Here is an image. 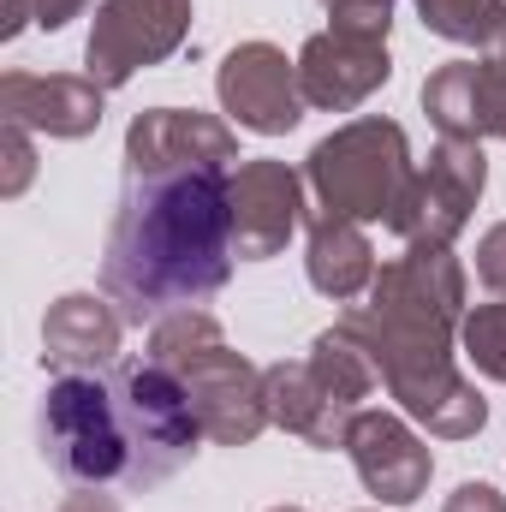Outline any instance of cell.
<instances>
[{"label":"cell","mask_w":506,"mask_h":512,"mask_svg":"<svg viewBox=\"0 0 506 512\" xmlns=\"http://www.w3.org/2000/svg\"><path fill=\"white\" fill-rule=\"evenodd\" d=\"M346 453L358 465V483L376 495L381 507H411L429 489V477H435L429 447L393 411H358L352 429H346Z\"/></svg>","instance_id":"obj_13"},{"label":"cell","mask_w":506,"mask_h":512,"mask_svg":"<svg viewBox=\"0 0 506 512\" xmlns=\"http://www.w3.org/2000/svg\"><path fill=\"white\" fill-rule=\"evenodd\" d=\"M411 143L405 131L381 114H364L352 126L328 131L310 161H304V185L316 191V203L328 215H346V221H387L411 185Z\"/></svg>","instance_id":"obj_5"},{"label":"cell","mask_w":506,"mask_h":512,"mask_svg":"<svg viewBox=\"0 0 506 512\" xmlns=\"http://www.w3.org/2000/svg\"><path fill=\"white\" fill-rule=\"evenodd\" d=\"M459 352L471 358L477 376L506 382V298L465 310V322H459Z\"/></svg>","instance_id":"obj_20"},{"label":"cell","mask_w":506,"mask_h":512,"mask_svg":"<svg viewBox=\"0 0 506 512\" xmlns=\"http://www.w3.org/2000/svg\"><path fill=\"white\" fill-rule=\"evenodd\" d=\"M149 358L185 382L191 411H197V423H203V435L215 447H251L256 435L268 429L262 370H256L245 352L227 346L221 322L203 304L161 316L149 328Z\"/></svg>","instance_id":"obj_2"},{"label":"cell","mask_w":506,"mask_h":512,"mask_svg":"<svg viewBox=\"0 0 506 512\" xmlns=\"http://www.w3.org/2000/svg\"><path fill=\"white\" fill-rule=\"evenodd\" d=\"M84 6H90V0H36V24H42V30H66Z\"/></svg>","instance_id":"obj_26"},{"label":"cell","mask_w":506,"mask_h":512,"mask_svg":"<svg viewBox=\"0 0 506 512\" xmlns=\"http://www.w3.org/2000/svg\"><path fill=\"white\" fill-rule=\"evenodd\" d=\"M483 60L506 78V6H501V18H495V30H489V42H483Z\"/></svg>","instance_id":"obj_27"},{"label":"cell","mask_w":506,"mask_h":512,"mask_svg":"<svg viewBox=\"0 0 506 512\" xmlns=\"http://www.w3.org/2000/svg\"><path fill=\"white\" fill-rule=\"evenodd\" d=\"M423 114L453 143L506 137V78L489 60H447L423 84Z\"/></svg>","instance_id":"obj_15"},{"label":"cell","mask_w":506,"mask_h":512,"mask_svg":"<svg viewBox=\"0 0 506 512\" xmlns=\"http://www.w3.org/2000/svg\"><path fill=\"white\" fill-rule=\"evenodd\" d=\"M215 96H221V114H233L256 137H286L304 120L298 60H286L274 42H239L215 72Z\"/></svg>","instance_id":"obj_10"},{"label":"cell","mask_w":506,"mask_h":512,"mask_svg":"<svg viewBox=\"0 0 506 512\" xmlns=\"http://www.w3.org/2000/svg\"><path fill=\"white\" fill-rule=\"evenodd\" d=\"M340 328L370 352L376 376L387 382V393L399 399L405 417H417L429 435L441 441H465L489 423L483 393L465 382V370L453 364V334H423V328H387L376 322L364 304L340 316Z\"/></svg>","instance_id":"obj_3"},{"label":"cell","mask_w":506,"mask_h":512,"mask_svg":"<svg viewBox=\"0 0 506 512\" xmlns=\"http://www.w3.org/2000/svg\"><path fill=\"white\" fill-rule=\"evenodd\" d=\"M36 435H42V459H48V471L60 483H72V489H114L120 483L126 489L131 435H126V417H120L108 370L60 376L42 393Z\"/></svg>","instance_id":"obj_4"},{"label":"cell","mask_w":506,"mask_h":512,"mask_svg":"<svg viewBox=\"0 0 506 512\" xmlns=\"http://www.w3.org/2000/svg\"><path fill=\"white\" fill-rule=\"evenodd\" d=\"M310 227V245H304V268H310V286L334 304H352L358 292H370L376 280V251L364 239V221H346V215H304Z\"/></svg>","instance_id":"obj_19"},{"label":"cell","mask_w":506,"mask_h":512,"mask_svg":"<svg viewBox=\"0 0 506 512\" xmlns=\"http://www.w3.org/2000/svg\"><path fill=\"white\" fill-rule=\"evenodd\" d=\"M6 161H12V173H6V197H18L24 185H30V173H36V149H30V131L24 126H6Z\"/></svg>","instance_id":"obj_24"},{"label":"cell","mask_w":506,"mask_h":512,"mask_svg":"<svg viewBox=\"0 0 506 512\" xmlns=\"http://www.w3.org/2000/svg\"><path fill=\"white\" fill-rule=\"evenodd\" d=\"M268 512H304V507H268Z\"/></svg>","instance_id":"obj_29"},{"label":"cell","mask_w":506,"mask_h":512,"mask_svg":"<svg viewBox=\"0 0 506 512\" xmlns=\"http://www.w3.org/2000/svg\"><path fill=\"white\" fill-rule=\"evenodd\" d=\"M328 6V30H346V36H370V42H387V12L393 0H322Z\"/></svg>","instance_id":"obj_22"},{"label":"cell","mask_w":506,"mask_h":512,"mask_svg":"<svg viewBox=\"0 0 506 512\" xmlns=\"http://www.w3.org/2000/svg\"><path fill=\"white\" fill-rule=\"evenodd\" d=\"M501 6L506 0H417V12H423V24H429L435 36H447V42H471V48L489 42Z\"/></svg>","instance_id":"obj_21"},{"label":"cell","mask_w":506,"mask_h":512,"mask_svg":"<svg viewBox=\"0 0 506 512\" xmlns=\"http://www.w3.org/2000/svg\"><path fill=\"white\" fill-rule=\"evenodd\" d=\"M387 78H393L387 42H370V36L322 30V36H310V42L298 48V90H304V108L352 114L358 102L376 96Z\"/></svg>","instance_id":"obj_12"},{"label":"cell","mask_w":506,"mask_h":512,"mask_svg":"<svg viewBox=\"0 0 506 512\" xmlns=\"http://www.w3.org/2000/svg\"><path fill=\"white\" fill-rule=\"evenodd\" d=\"M441 512H506V495L495 483H459Z\"/></svg>","instance_id":"obj_25"},{"label":"cell","mask_w":506,"mask_h":512,"mask_svg":"<svg viewBox=\"0 0 506 512\" xmlns=\"http://www.w3.org/2000/svg\"><path fill=\"white\" fill-rule=\"evenodd\" d=\"M108 304H114V298L66 292V298L42 316V364L60 370V376H90V370L120 364V328H126V316L108 310Z\"/></svg>","instance_id":"obj_17"},{"label":"cell","mask_w":506,"mask_h":512,"mask_svg":"<svg viewBox=\"0 0 506 512\" xmlns=\"http://www.w3.org/2000/svg\"><path fill=\"white\" fill-rule=\"evenodd\" d=\"M102 84L72 72H6L0 78V114L6 126L42 131V137H90L102 126Z\"/></svg>","instance_id":"obj_14"},{"label":"cell","mask_w":506,"mask_h":512,"mask_svg":"<svg viewBox=\"0 0 506 512\" xmlns=\"http://www.w3.org/2000/svg\"><path fill=\"white\" fill-rule=\"evenodd\" d=\"M185 36H191V0H102L84 42V78L120 90L143 66L179 54Z\"/></svg>","instance_id":"obj_8"},{"label":"cell","mask_w":506,"mask_h":512,"mask_svg":"<svg viewBox=\"0 0 506 512\" xmlns=\"http://www.w3.org/2000/svg\"><path fill=\"white\" fill-rule=\"evenodd\" d=\"M227 203H233V251L245 262L280 256L286 239L304 221V173H292L286 161H239L227 173Z\"/></svg>","instance_id":"obj_11"},{"label":"cell","mask_w":506,"mask_h":512,"mask_svg":"<svg viewBox=\"0 0 506 512\" xmlns=\"http://www.w3.org/2000/svg\"><path fill=\"white\" fill-rule=\"evenodd\" d=\"M477 280H483L495 298H506V221H495V227L477 239Z\"/></svg>","instance_id":"obj_23"},{"label":"cell","mask_w":506,"mask_h":512,"mask_svg":"<svg viewBox=\"0 0 506 512\" xmlns=\"http://www.w3.org/2000/svg\"><path fill=\"white\" fill-rule=\"evenodd\" d=\"M483 185H489V161L477 143H453L441 137L429 149V167L411 173L399 209L387 215V227L405 239V245H453L465 227H471V209L483 203Z\"/></svg>","instance_id":"obj_7"},{"label":"cell","mask_w":506,"mask_h":512,"mask_svg":"<svg viewBox=\"0 0 506 512\" xmlns=\"http://www.w3.org/2000/svg\"><path fill=\"white\" fill-rule=\"evenodd\" d=\"M108 382H114V399H120V417H126V435H131V477L126 489L143 495L155 483H167L203 435L197 411H191V393L173 370H161L155 358H120L108 364Z\"/></svg>","instance_id":"obj_6"},{"label":"cell","mask_w":506,"mask_h":512,"mask_svg":"<svg viewBox=\"0 0 506 512\" xmlns=\"http://www.w3.org/2000/svg\"><path fill=\"white\" fill-rule=\"evenodd\" d=\"M262 393H268V423H280L286 435L310 441V447H346V429L358 411H346L328 387L316 382V370L298 364H268L262 370Z\"/></svg>","instance_id":"obj_18"},{"label":"cell","mask_w":506,"mask_h":512,"mask_svg":"<svg viewBox=\"0 0 506 512\" xmlns=\"http://www.w3.org/2000/svg\"><path fill=\"white\" fill-rule=\"evenodd\" d=\"M66 512H120L108 495H96V489H78L72 501H66Z\"/></svg>","instance_id":"obj_28"},{"label":"cell","mask_w":506,"mask_h":512,"mask_svg":"<svg viewBox=\"0 0 506 512\" xmlns=\"http://www.w3.org/2000/svg\"><path fill=\"white\" fill-rule=\"evenodd\" d=\"M245 161L239 137L197 108H149L126 131V167H227Z\"/></svg>","instance_id":"obj_16"},{"label":"cell","mask_w":506,"mask_h":512,"mask_svg":"<svg viewBox=\"0 0 506 512\" xmlns=\"http://www.w3.org/2000/svg\"><path fill=\"white\" fill-rule=\"evenodd\" d=\"M227 167H126L102 286L126 322H161L215 298L233 274Z\"/></svg>","instance_id":"obj_1"},{"label":"cell","mask_w":506,"mask_h":512,"mask_svg":"<svg viewBox=\"0 0 506 512\" xmlns=\"http://www.w3.org/2000/svg\"><path fill=\"white\" fill-rule=\"evenodd\" d=\"M376 322L387 328H423V334H453L465 322V268L453 262L447 245H405V256L381 262L370 280Z\"/></svg>","instance_id":"obj_9"}]
</instances>
